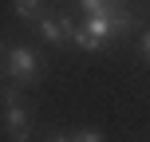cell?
<instances>
[{
  "mask_svg": "<svg viewBox=\"0 0 150 142\" xmlns=\"http://www.w3.org/2000/svg\"><path fill=\"white\" fill-rule=\"evenodd\" d=\"M44 59H40V52L36 47H28V44H16V47H4V79L8 83H16V87H40L44 83Z\"/></svg>",
  "mask_w": 150,
  "mask_h": 142,
  "instance_id": "1",
  "label": "cell"
},
{
  "mask_svg": "<svg viewBox=\"0 0 150 142\" xmlns=\"http://www.w3.org/2000/svg\"><path fill=\"white\" fill-rule=\"evenodd\" d=\"M0 107H4V130L12 142H28L32 138V114L28 103H24V87L16 83H4L0 87Z\"/></svg>",
  "mask_w": 150,
  "mask_h": 142,
  "instance_id": "2",
  "label": "cell"
},
{
  "mask_svg": "<svg viewBox=\"0 0 150 142\" xmlns=\"http://www.w3.org/2000/svg\"><path fill=\"white\" fill-rule=\"evenodd\" d=\"M32 28H36V36L44 40L47 47H67V40H63V24H59V16H40L36 24H32Z\"/></svg>",
  "mask_w": 150,
  "mask_h": 142,
  "instance_id": "3",
  "label": "cell"
},
{
  "mask_svg": "<svg viewBox=\"0 0 150 142\" xmlns=\"http://www.w3.org/2000/svg\"><path fill=\"white\" fill-rule=\"evenodd\" d=\"M12 8H16V16H20V20H28V24H36L40 16L47 12L44 0H12Z\"/></svg>",
  "mask_w": 150,
  "mask_h": 142,
  "instance_id": "4",
  "label": "cell"
},
{
  "mask_svg": "<svg viewBox=\"0 0 150 142\" xmlns=\"http://www.w3.org/2000/svg\"><path fill=\"white\" fill-rule=\"evenodd\" d=\"M130 0H79V8H83V16H107V12H115V8H127Z\"/></svg>",
  "mask_w": 150,
  "mask_h": 142,
  "instance_id": "5",
  "label": "cell"
},
{
  "mask_svg": "<svg viewBox=\"0 0 150 142\" xmlns=\"http://www.w3.org/2000/svg\"><path fill=\"white\" fill-rule=\"evenodd\" d=\"M71 142H103V130H99V126H79L71 134Z\"/></svg>",
  "mask_w": 150,
  "mask_h": 142,
  "instance_id": "6",
  "label": "cell"
},
{
  "mask_svg": "<svg viewBox=\"0 0 150 142\" xmlns=\"http://www.w3.org/2000/svg\"><path fill=\"white\" fill-rule=\"evenodd\" d=\"M138 47H142V55L150 59V28H142V36H138Z\"/></svg>",
  "mask_w": 150,
  "mask_h": 142,
  "instance_id": "7",
  "label": "cell"
},
{
  "mask_svg": "<svg viewBox=\"0 0 150 142\" xmlns=\"http://www.w3.org/2000/svg\"><path fill=\"white\" fill-rule=\"evenodd\" d=\"M47 142H71V134H52Z\"/></svg>",
  "mask_w": 150,
  "mask_h": 142,
  "instance_id": "8",
  "label": "cell"
},
{
  "mask_svg": "<svg viewBox=\"0 0 150 142\" xmlns=\"http://www.w3.org/2000/svg\"><path fill=\"white\" fill-rule=\"evenodd\" d=\"M0 87H4V47H0Z\"/></svg>",
  "mask_w": 150,
  "mask_h": 142,
  "instance_id": "9",
  "label": "cell"
}]
</instances>
